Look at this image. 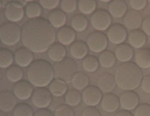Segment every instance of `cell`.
<instances>
[{
	"mask_svg": "<svg viewBox=\"0 0 150 116\" xmlns=\"http://www.w3.org/2000/svg\"><path fill=\"white\" fill-rule=\"evenodd\" d=\"M55 39V28L47 19L40 17L30 19L23 26V44L33 52H45L54 44Z\"/></svg>",
	"mask_w": 150,
	"mask_h": 116,
	"instance_id": "obj_1",
	"label": "cell"
},
{
	"mask_svg": "<svg viewBox=\"0 0 150 116\" xmlns=\"http://www.w3.org/2000/svg\"><path fill=\"white\" fill-rule=\"evenodd\" d=\"M114 76L118 87L125 91H132L141 84L143 73L137 64L130 61L121 64Z\"/></svg>",
	"mask_w": 150,
	"mask_h": 116,
	"instance_id": "obj_2",
	"label": "cell"
},
{
	"mask_svg": "<svg viewBox=\"0 0 150 116\" xmlns=\"http://www.w3.org/2000/svg\"><path fill=\"white\" fill-rule=\"evenodd\" d=\"M27 77L33 86L45 87L49 85L54 77V67L47 60H36L28 66Z\"/></svg>",
	"mask_w": 150,
	"mask_h": 116,
	"instance_id": "obj_3",
	"label": "cell"
},
{
	"mask_svg": "<svg viewBox=\"0 0 150 116\" xmlns=\"http://www.w3.org/2000/svg\"><path fill=\"white\" fill-rule=\"evenodd\" d=\"M78 65L74 60L71 58H65L54 65V71L56 79H60L65 82H71L73 76L77 72Z\"/></svg>",
	"mask_w": 150,
	"mask_h": 116,
	"instance_id": "obj_4",
	"label": "cell"
},
{
	"mask_svg": "<svg viewBox=\"0 0 150 116\" xmlns=\"http://www.w3.org/2000/svg\"><path fill=\"white\" fill-rule=\"evenodd\" d=\"M22 37V29L15 22H5L0 28V39L1 42L7 46L18 44Z\"/></svg>",
	"mask_w": 150,
	"mask_h": 116,
	"instance_id": "obj_5",
	"label": "cell"
},
{
	"mask_svg": "<svg viewBox=\"0 0 150 116\" xmlns=\"http://www.w3.org/2000/svg\"><path fill=\"white\" fill-rule=\"evenodd\" d=\"M90 22L94 29L102 32L108 30L112 25V18L109 11L104 9H99L92 14Z\"/></svg>",
	"mask_w": 150,
	"mask_h": 116,
	"instance_id": "obj_6",
	"label": "cell"
},
{
	"mask_svg": "<svg viewBox=\"0 0 150 116\" xmlns=\"http://www.w3.org/2000/svg\"><path fill=\"white\" fill-rule=\"evenodd\" d=\"M108 38L105 34L100 31H96L89 34L86 44L90 51L95 53H102L108 46Z\"/></svg>",
	"mask_w": 150,
	"mask_h": 116,
	"instance_id": "obj_7",
	"label": "cell"
},
{
	"mask_svg": "<svg viewBox=\"0 0 150 116\" xmlns=\"http://www.w3.org/2000/svg\"><path fill=\"white\" fill-rule=\"evenodd\" d=\"M106 36L112 44L116 45L123 44L128 37L127 28L120 23L112 24L106 31Z\"/></svg>",
	"mask_w": 150,
	"mask_h": 116,
	"instance_id": "obj_8",
	"label": "cell"
},
{
	"mask_svg": "<svg viewBox=\"0 0 150 116\" xmlns=\"http://www.w3.org/2000/svg\"><path fill=\"white\" fill-rule=\"evenodd\" d=\"M4 16L8 21L19 22L22 20L25 13L22 4L16 1H9L4 8Z\"/></svg>",
	"mask_w": 150,
	"mask_h": 116,
	"instance_id": "obj_9",
	"label": "cell"
},
{
	"mask_svg": "<svg viewBox=\"0 0 150 116\" xmlns=\"http://www.w3.org/2000/svg\"><path fill=\"white\" fill-rule=\"evenodd\" d=\"M82 98L85 105L88 106H96L102 101V91L98 86H88L82 93Z\"/></svg>",
	"mask_w": 150,
	"mask_h": 116,
	"instance_id": "obj_10",
	"label": "cell"
},
{
	"mask_svg": "<svg viewBox=\"0 0 150 116\" xmlns=\"http://www.w3.org/2000/svg\"><path fill=\"white\" fill-rule=\"evenodd\" d=\"M52 100V93L45 87L35 89L32 95V102L38 108H45L50 105Z\"/></svg>",
	"mask_w": 150,
	"mask_h": 116,
	"instance_id": "obj_11",
	"label": "cell"
},
{
	"mask_svg": "<svg viewBox=\"0 0 150 116\" xmlns=\"http://www.w3.org/2000/svg\"><path fill=\"white\" fill-rule=\"evenodd\" d=\"M120 105L123 110H132L138 106L139 97L138 94L133 91H126L119 97Z\"/></svg>",
	"mask_w": 150,
	"mask_h": 116,
	"instance_id": "obj_12",
	"label": "cell"
},
{
	"mask_svg": "<svg viewBox=\"0 0 150 116\" xmlns=\"http://www.w3.org/2000/svg\"><path fill=\"white\" fill-rule=\"evenodd\" d=\"M13 55H14V61L16 63L21 67L30 66L34 60V55L33 51L25 46L16 50Z\"/></svg>",
	"mask_w": 150,
	"mask_h": 116,
	"instance_id": "obj_13",
	"label": "cell"
},
{
	"mask_svg": "<svg viewBox=\"0 0 150 116\" xmlns=\"http://www.w3.org/2000/svg\"><path fill=\"white\" fill-rule=\"evenodd\" d=\"M143 21L142 15L139 11L130 10L127 11L123 16V22L124 26L129 30H137L142 25Z\"/></svg>",
	"mask_w": 150,
	"mask_h": 116,
	"instance_id": "obj_14",
	"label": "cell"
},
{
	"mask_svg": "<svg viewBox=\"0 0 150 116\" xmlns=\"http://www.w3.org/2000/svg\"><path fill=\"white\" fill-rule=\"evenodd\" d=\"M33 92V84L25 80H21L16 82L13 89L16 96L20 100L28 99L32 96Z\"/></svg>",
	"mask_w": 150,
	"mask_h": 116,
	"instance_id": "obj_15",
	"label": "cell"
},
{
	"mask_svg": "<svg viewBox=\"0 0 150 116\" xmlns=\"http://www.w3.org/2000/svg\"><path fill=\"white\" fill-rule=\"evenodd\" d=\"M17 105V97L14 93L10 91H3L0 94V110L3 112H9Z\"/></svg>",
	"mask_w": 150,
	"mask_h": 116,
	"instance_id": "obj_16",
	"label": "cell"
},
{
	"mask_svg": "<svg viewBox=\"0 0 150 116\" xmlns=\"http://www.w3.org/2000/svg\"><path fill=\"white\" fill-rule=\"evenodd\" d=\"M97 84H98V87L102 92H111L116 86L115 76L108 72L103 73L98 77Z\"/></svg>",
	"mask_w": 150,
	"mask_h": 116,
	"instance_id": "obj_17",
	"label": "cell"
},
{
	"mask_svg": "<svg viewBox=\"0 0 150 116\" xmlns=\"http://www.w3.org/2000/svg\"><path fill=\"white\" fill-rule=\"evenodd\" d=\"M147 41L146 34L143 30L137 29L132 30L128 34V42L129 44L135 49H141Z\"/></svg>",
	"mask_w": 150,
	"mask_h": 116,
	"instance_id": "obj_18",
	"label": "cell"
},
{
	"mask_svg": "<svg viewBox=\"0 0 150 116\" xmlns=\"http://www.w3.org/2000/svg\"><path fill=\"white\" fill-rule=\"evenodd\" d=\"M114 53L116 59L122 63H127L130 62L133 57L134 50L130 44L123 43L116 46Z\"/></svg>",
	"mask_w": 150,
	"mask_h": 116,
	"instance_id": "obj_19",
	"label": "cell"
},
{
	"mask_svg": "<svg viewBox=\"0 0 150 116\" xmlns=\"http://www.w3.org/2000/svg\"><path fill=\"white\" fill-rule=\"evenodd\" d=\"M108 11L111 16L121 18L128 11V6L123 0H112L108 6Z\"/></svg>",
	"mask_w": 150,
	"mask_h": 116,
	"instance_id": "obj_20",
	"label": "cell"
},
{
	"mask_svg": "<svg viewBox=\"0 0 150 116\" xmlns=\"http://www.w3.org/2000/svg\"><path fill=\"white\" fill-rule=\"evenodd\" d=\"M102 108L107 112H114L118 110L120 105L119 98L116 95L107 93L102 99Z\"/></svg>",
	"mask_w": 150,
	"mask_h": 116,
	"instance_id": "obj_21",
	"label": "cell"
},
{
	"mask_svg": "<svg viewBox=\"0 0 150 116\" xmlns=\"http://www.w3.org/2000/svg\"><path fill=\"white\" fill-rule=\"evenodd\" d=\"M76 32L72 27L64 26L57 32V38L60 44L63 45L72 44L76 39Z\"/></svg>",
	"mask_w": 150,
	"mask_h": 116,
	"instance_id": "obj_22",
	"label": "cell"
},
{
	"mask_svg": "<svg viewBox=\"0 0 150 116\" xmlns=\"http://www.w3.org/2000/svg\"><path fill=\"white\" fill-rule=\"evenodd\" d=\"M70 53L73 58L77 60L83 59L88 53V46L83 41H74L70 47Z\"/></svg>",
	"mask_w": 150,
	"mask_h": 116,
	"instance_id": "obj_23",
	"label": "cell"
},
{
	"mask_svg": "<svg viewBox=\"0 0 150 116\" xmlns=\"http://www.w3.org/2000/svg\"><path fill=\"white\" fill-rule=\"evenodd\" d=\"M47 54L52 61L57 63L66 58V49L63 44L56 43L52 44L47 50Z\"/></svg>",
	"mask_w": 150,
	"mask_h": 116,
	"instance_id": "obj_24",
	"label": "cell"
},
{
	"mask_svg": "<svg viewBox=\"0 0 150 116\" xmlns=\"http://www.w3.org/2000/svg\"><path fill=\"white\" fill-rule=\"evenodd\" d=\"M48 20L54 28H61L66 24L67 16L64 11L61 10H53L48 15Z\"/></svg>",
	"mask_w": 150,
	"mask_h": 116,
	"instance_id": "obj_25",
	"label": "cell"
},
{
	"mask_svg": "<svg viewBox=\"0 0 150 116\" xmlns=\"http://www.w3.org/2000/svg\"><path fill=\"white\" fill-rule=\"evenodd\" d=\"M135 63L141 69L150 67V49L141 48L135 53Z\"/></svg>",
	"mask_w": 150,
	"mask_h": 116,
	"instance_id": "obj_26",
	"label": "cell"
},
{
	"mask_svg": "<svg viewBox=\"0 0 150 116\" xmlns=\"http://www.w3.org/2000/svg\"><path fill=\"white\" fill-rule=\"evenodd\" d=\"M50 92L56 97H59L67 92V84L65 81L60 79H55L52 81L49 86Z\"/></svg>",
	"mask_w": 150,
	"mask_h": 116,
	"instance_id": "obj_27",
	"label": "cell"
},
{
	"mask_svg": "<svg viewBox=\"0 0 150 116\" xmlns=\"http://www.w3.org/2000/svg\"><path fill=\"white\" fill-rule=\"evenodd\" d=\"M71 83L73 88L77 90L85 89L89 84V77L83 72H77L71 79Z\"/></svg>",
	"mask_w": 150,
	"mask_h": 116,
	"instance_id": "obj_28",
	"label": "cell"
},
{
	"mask_svg": "<svg viewBox=\"0 0 150 116\" xmlns=\"http://www.w3.org/2000/svg\"><path fill=\"white\" fill-rule=\"evenodd\" d=\"M99 65L104 68H110L115 65L116 61V57L112 51L105 50L99 53Z\"/></svg>",
	"mask_w": 150,
	"mask_h": 116,
	"instance_id": "obj_29",
	"label": "cell"
},
{
	"mask_svg": "<svg viewBox=\"0 0 150 116\" xmlns=\"http://www.w3.org/2000/svg\"><path fill=\"white\" fill-rule=\"evenodd\" d=\"M71 27L75 31L82 32L87 29L88 25V18L84 14H77L73 17L71 22Z\"/></svg>",
	"mask_w": 150,
	"mask_h": 116,
	"instance_id": "obj_30",
	"label": "cell"
},
{
	"mask_svg": "<svg viewBox=\"0 0 150 116\" xmlns=\"http://www.w3.org/2000/svg\"><path fill=\"white\" fill-rule=\"evenodd\" d=\"M14 61V55L11 50L1 48L0 49V67L1 68H8L11 66Z\"/></svg>",
	"mask_w": 150,
	"mask_h": 116,
	"instance_id": "obj_31",
	"label": "cell"
},
{
	"mask_svg": "<svg viewBox=\"0 0 150 116\" xmlns=\"http://www.w3.org/2000/svg\"><path fill=\"white\" fill-rule=\"evenodd\" d=\"M96 0H79L78 1V8L84 15L92 14L97 8Z\"/></svg>",
	"mask_w": 150,
	"mask_h": 116,
	"instance_id": "obj_32",
	"label": "cell"
},
{
	"mask_svg": "<svg viewBox=\"0 0 150 116\" xmlns=\"http://www.w3.org/2000/svg\"><path fill=\"white\" fill-rule=\"evenodd\" d=\"M82 99L83 98L81 92L76 89L68 90L65 94L66 103L70 106H77L81 103Z\"/></svg>",
	"mask_w": 150,
	"mask_h": 116,
	"instance_id": "obj_33",
	"label": "cell"
},
{
	"mask_svg": "<svg viewBox=\"0 0 150 116\" xmlns=\"http://www.w3.org/2000/svg\"><path fill=\"white\" fill-rule=\"evenodd\" d=\"M6 77L10 82H18L23 77V70L18 65H11L6 70Z\"/></svg>",
	"mask_w": 150,
	"mask_h": 116,
	"instance_id": "obj_34",
	"label": "cell"
},
{
	"mask_svg": "<svg viewBox=\"0 0 150 116\" xmlns=\"http://www.w3.org/2000/svg\"><path fill=\"white\" fill-rule=\"evenodd\" d=\"M82 65L85 71L89 72H95L99 66V59L92 55H88L83 59Z\"/></svg>",
	"mask_w": 150,
	"mask_h": 116,
	"instance_id": "obj_35",
	"label": "cell"
},
{
	"mask_svg": "<svg viewBox=\"0 0 150 116\" xmlns=\"http://www.w3.org/2000/svg\"><path fill=\"white\" fill-rule=\"evenodd\" d=\"M25 12L28 18L33 19L40 18L42 13V6L36 2H30L26 5Z\"/></svg>",
	"mask_w": 150,
	"mask_h": 116,
	"instance_id": "obj_36",
	"label": "cell"
},
{
	"mask_svg": "<svg viewBox=\"0 0 150 116\" xmlns=\"http://www.w3.org/2000/svg\"><path fill=\"white\" fill-rule=\"evenodd\" d=\"M13 116H33V110L27 103H20L13 109Z\"/></svg>",
	"mask_w": 150,
	"mask_h": 116,
	"instance_id": "obj_37",
	"label": "cell"
},
{
	"mask_svg": "<svg viewBox=\"0 0 150 116\" xmlns=\"http://www.w3.org/2000/svg\"><path fill=\"white\" fill-rule=\"evenodd\" d=\"M60 4L62 11L67 13H73L78 8L77 0H61Z\"/></svg>",
	"mask_w": 150,
	"mask_h": 116,
	"instance_id": "obj_38",
	"label": "cell"
},
{
	"mask_svg": "<svg viewBox=\"0 0 150 116\" xmlns=\"http://www.w3.org/2000/svg\"><path fill=\"white\" fill-rule=\"evenodd\" d=\"M54 116H75V112L69 105H61L56 108Z\"/></svg>",
	"mask_w": 150,
	"mask_h": 116,
	"instance_id": "obj_39",
	"label": "cell"
},
{
	"mask_svg": "<svg viewBox=\"0 0 150 116\" xmlns=\"http://www.w3.org/2000/svg\"><path fill=\"white\" fill-rule=\"evenodd\" d=\"M134 116H150V105L141 103L135 109Z\"/></svg>",
	"mask_w": 150,
	"mask_h": 116,
	"instance_id": "obj_40",
	"label": "cell"
},
{
	"mask_svg": "<svg viewBox=\"0 0 150 116\" xmlns=\"http://www.w3.org/2000/svg\"><path fill=\"white\" fill-rule=\"evenodd\" d=\"M148 0H129L130 7L135 11H142L146 8Z\"/></svg>",
	"mask_w": 150,
	"mask_h": 116,
	"instance_id": "obj_41",
	"label": "cell"
},
{
	"mask_svg": "<svg viewBox=\"0 0 150 116\" xmlns=\"http://www.w3.org/2000/svg\"><path fill=\"white\" fill-rule=\"evenodd\" d=\"M42 7L47 10H54L61 3V0H39Z\"/></svg>",
	"mask_w": 150,
	"mask_h": 116,
	"instance_id": "obj_42",
	"label": "cell"
},
{
	"mask_svg": "<svg viewBox=\"0 0 150 116\" xmlns=\"http://www.w3.org/2000/svg\"><path fill=\"white\" fill-rule=\"evenodd\" d=\"M81 116H100V112L94 106H88L83 110Z\"/></svg>",
	"mask_w": 150,
	"mask_h": 116,
	"instance_id": "obj_43",
	"label": "cell"
},
{
	"mask_svg": "<svg viewBox=\"0 0 150 116\" xmlns=\"http://www.w3.org/2000/svg\"><path fill=\"white\" fill-rule=\"evenodd\" d=\"M141 88L146 94H150V75L143 77L141 82Z\"/></svg>",
	"mask_w": 150,
	"mask_h": 116,
	"instance_id": "obj_44",
	"label": "cell"
},
{
	"mask_svg": "<svg viewBox=\"0 0 150 116\" xmlns=\"http://www.w3.org/2000/svg\"><path fill=\"white\" fill-rule=\"evenodd\" d=\"M142 27L144 33L146 35L150 36V15H148L145 18L143 19Z\"/></svg>",
	"mask_w": 150,
	"mask_h": 116,
	"instance_id": "obj_45",
	"label": "cell"
},
{
	"mask_svg": "<svg viewBox=\"0 0 150 116\" xmlns=\"http://www.w3.org/2000/svg\"><path fill=\"white\" fill-rule=\"evenodd\" d=\"M34 116H54L50 110L45 108H39L35 112Z\"/></svg>",
	"mask_w": 150,
	"mask_h": 116,
	"instance_id": "obj_46",
	"label": "cell"
},
{
	"mask_svg": "<svg viewBox=\"0 0 150 116\" xmlns=\"http://www.w3.org/2000/svg\"><path fill=\"white\" fill-rule=\"evenodd\" d=\"M114 116H134V115H132L131 112L128 111V110H123L116 112L114 115Z\"/></svg>",
	"mask_w": 150,
	"mask_h": 116,
	"instance_id": "obj_47",
	"label": "cell"
},
{
	"mask_svg": "<svg viewBox=\"0 0 150 116\" xmlns=\"http://www.w3.org/2000/svg\"><path fill=\"white\" fill-rule=\"evenodd\" d=\"M100 1H102V2H104V3H107V2H111L112 0H99Z\"/></svg>",
	"mask_w": 150,
	"mask_h": 116,
	"instance_id": "obj_48",
	"label": "cell"
},
{
	"mask_svg": "<svg viewBox=\"0 0 150 116\" xmlns=\"http://www.w3.org/2000/svg\"><path fill=\"white\" fill-rule=\"evenodd\" d=\"M0 116H6V115L4 113V112L1 111V112H0Z\"/></svg>",
	"mask_w": 150,
	"mask_h": 116,
	"instance_id": "obj_49",
	"label": "cell"
},
{
	"mask_svg": "<svg viewBox=\"0 0 150 116\" xmlns=\"http://www.w3.org/2000/svg\"><path fill=\"white\" fill-rule=\"evenodd\" d=\"M24 1H26V2H32V1H34L35 0H24Z\"/></svg>",
	"mask_w": 150,
	"mask_h": 116,
	"instance_id": "obj_50",
	"label": "cell"
},
{
	"mask_svg": "<svg viewBox=\"0 0 150 116\" xmlns=\"http://www.w3.org/2000/svg\"><path fill=\"white\" fill-rule=\"evenodd\" d=\"M148 1H149V2H150V0H148Z\"/></svg>",
	"mask_w": 150,
	"mask_h": 116,
	"instance_id": "obj_51",
	"label": "cell"
}]
</instances>
